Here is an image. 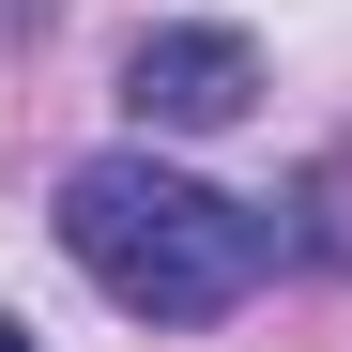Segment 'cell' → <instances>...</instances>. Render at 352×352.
<instances>
[{
	"mask_svg": "<svg viewBox=\"0 0 352 352\" xmlns=\"http://www.w3.org/2000/svg\"><path fill=\"white\" fill-rule=\"evenodd\" d=\"M62 261H77L123 322H230V307L276 276V230H261L245 199L184 184V168L138 138V153H77V168H62Z\"/></svg>",
	"mask_w": 352,
	"mask_h": 352,
	"instance_id": "cell-1",
	"label": "cell"
},
{
	"mask_svg": "<svg viewBox=\"0 0 352 352\" xmlns=\"http://www.w3.org/2000/svg\"><path fill=\"white\" fill-rule=\"evenodd\" d=\"M123 107H138V138H214V123L261 107V46L245 31H138Z\"/></svg>",
	"mask_w": 352,
	"mask_h": 352,
	"instance_id": "cell-2",
	"label": "cell"
},
{
	"mask_svg": "<svg viewBox=\"0 0 352 352\" xmlns=\"http://www.w3.org/2000/svg\"><path fill=\"white\" fill-rule=\"evenodd\" d=\"M0 352H31V337H16V322H0Z\"/></svg>",
	"mask_w": 352,
	"mask_h": 352,
	"instance_id": "cell-3",
	"label": "cell"
}]
</instances>
